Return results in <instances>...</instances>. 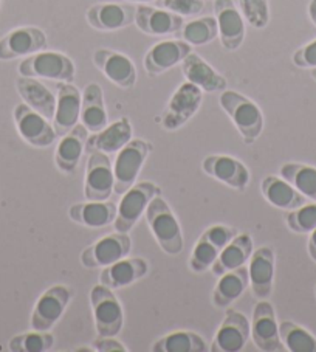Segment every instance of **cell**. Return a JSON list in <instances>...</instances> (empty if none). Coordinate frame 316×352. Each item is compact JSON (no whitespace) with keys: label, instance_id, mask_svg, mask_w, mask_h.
I'll return each instance as SVG.
<instances>
[{"label":"cell","instance_id":"cell-1","mask_svg":"<svg viewBox=\"0 0 316 352\" xmlns=\"http://www.w3.org/2000/svg\"><path fill=\"white\" fill-rule=\"evenodd\" d=\"M146 221L163 252L177 256L183 250V234L171 206L161 196H155L146 208Z\"/></svg>","mask_w":316,"mask_h":352},{"label":"cell","instance_id":"cell-2","mask_svg":"<svg viewBox=\"0 0 316 352\" xmlns=\"http://www.w3.org/2000/svg\"><path fill=\"white\" fill-rule=\"evenodd\" d=\"M218 102L247 143L258 140L264 129V115L256 102L234 90L225 89Z\"/></svg>","mask_w":316,"mask_h":352},{"label":"cell","instance_id":"cell-3","mask_svg":"<svg viewBox=\"0 0 316 352\" xmlns=\"http://www.w3.org/2000/svg\"><path fill=\"white\" fill-rule=\"evenodd\" d=\"M17 70L22 76L38 78V80L42 78L58 82H73L76 74L75 63L67 54L44 50L23 58Z\"/></svg>","mask_w":316,"mask_h":352},{"label":"cell","instance_id":"cell-4","mask_svg":"<svg viewBox=\"0 0 316 352\" xmlns=\"http://www.w3.org/2000/svg\"><path fill=\"white\" fill-rule=\"evenodd\" d=\"M152 151V144L144 140H131L126 146L118 151L117 159L113 162V192L124 194L129 188L137 184L138 174L142 171L146 159Z\"/></svg>","mask_w":316,"mask_h":352},{"label":"cell","instance_id":"cell-5","mask_svg":"<svg viewBox=\"0 0 316 352\" xmlns=\"http://www.w3.org/2000/svg\"><path fill=\"white\" fill-rule=\"evenodd\" d=\"M95 327L100 337H117L123 329L124 314L112 289L98 284L90 292Z\"/></svg>","mask_w":316,"mask_h":352},{"label":"cell","instance_id":"cell-6","mask_svg":"<svg viewBox=\"0 0 316 352\" xmlns=\"http://www.w3.org/2000/svg\"><path fill=\"white\" fill-rule=\"evenodd\" d=\"M161 190L152 182H139L129 188L118 205L117 217H115V230L120 233H129L135 223L142 219L150 200L160 196Z\"/></svg>","mask_w":316,"mask_h":352},{"label":"cell","instance_id":"cell-7","mask_svg":"<svg viewBox=\"0 0 316 352\" xmlns=\"http://www.w3.org/2000/svg\"><path fill=\"white\" fill-rule=\"evenodd\" d=\"M73 298V290L64 284L47 289L34 305L30 324L33 331L50 332L58 323Z\"/></svg>","mask_w":316,"mask_h":352},{"label":"cell","instance_id":"cell-8","mask_svg":"<svg viewBox=\"0 0 316 352\" xmlns=\"http://www.w3.org/2000/svg\"><path fill=\"white\" fill-rule=\"evenodd\" d=\"M203 101V90L191 82L180 84L175 90L161 118L166 131H177L199 112Z\"/></svg>","mask_w":316,"mask_h":352},{"label":"cell","instance_id":"cell-9","mask_svg":"<svg viewBox=\"0 0 316 352\" xmlns=\"http://www.w3.org/2000/svg\"><path fill=\"white\" fill-rule=\"evenodd\" d=\"M13 117L17 132L30 146L47 148L53 144L58 137L53 124H50V120H47L39 112L33 111L25 102H19L14 107Z\"/></svg>","mask_w":316,"mask_h":352},{"label":"cell","instance_id":"cell-10","mask_svg":"<svg viewBox=\"0 0 316 352\" xmlns=\"http://www.w3.org/2000/svg\"><path fill=\"white\" fill-rule=\"evenodd\" d=\"M132 241L127 233H112L95 241L81 253V264L87 269H102L131 253Z\"/></svg>","mask_w":316,"mask_h":352},{"label":"cell","instance_id":"cell-11","mask_svg":"<svg viewBox=\"0 0 316 352\" xmlns=\"http://www.w3.org/2000/svg\"><path fill=\"white\" fill-rule=\"evenodd\" d=\"M251 336V323L244 314L228 309L223 323L218 327L210 346L212 352H239L244 351Z\"/></svg>","mask_w":316,"mask_h":352},{"label":"cell","instance_id":"cell-12","mask_svg":"<svg viewBox=\"0 0 316 352\" xmlns=\"http://www.w3.org/2000/svg\"><path fill=\"white\" fill-rule=\"evenodd\" d=\"M47 34L38 27H21L11 30L0 39V60L27 58L44 50Z\"/></svg>","mask_w":316,"mask_h":352},{"label":"cell","instance_id":"cell-13","mask_svg":"<svg viewBox=\"0 0 316 352\" xmlns=\"http://www.w3.org/2000/svg\"><path fill=\"white\" fill-rule=\"evenodd\" d=\"M251 337L258 349L264 352H281L285 346L279 336L276 312L271 302L260 301L253 311Z\"/></svg>","mask_w":316,"mask_h":352},{"label":"cell","instance_id":"cell-14","mask_svg":"<svg viewBox=\"0 0 316 352\" xmlns=\"http://www.w3.org/2000/svg\"><path fill=\"white\" fill-rule=\"evenodd\" d=\"M113 165L104 153H90L86 169L84 196L87 200L102 202L113 192Z\"/></svg>","mask_w":316,"mask_h":352},{"label":"cell","instance_id":"cell-15","mask_svg":"<svg viewBox=\"0 0 316 352\" xmlns=\"http://www.w3.org/2000/svg\"><path fill=\"white\" fill-rule=\"evenodd\" d=\"M93 64L109 81L120 89H131L137 82V69L131 58L109 48H100L93 53Z\"/></svg>","mask_w":316,"mask_h":352},{"label":"cell","instance_id":"cell-16","mask_svg":"<svg viewBox=\"0 0 316 352\" xmlns=\"http://www.w3.org/2000/svg\"><path fill=\"white\" fill-rule=\"evenodd\" d=\"M214 13L222 47L236 52L245 39V19L233 0H214Z\"/></svg>","mask_w":316,"mask_h":352},{"label":"cell","instance_id":"cell-17","mask_svg":"<svg viewBox=\"0 0 316 352\" xmlns=\"http://www.w3.org/2000/svg\"><path fill=\"white\" fill-rule=\"evenodd\" d=\"M192 52V45L183 39L161 41L152 45L144 56V69L150 76H158L172 67L183 63V59Z\"/></svg>","mask_w":316,"mask_h":352},{"label":"cell","instance_id":"cell-18","mask_svg":"<svg viewBox=\"0 0 316 352\" xmlns=\"http://www.w3.org/2000/svg\"><path fill=\"white\" fill-rule=\"evenodd\" d=\"M82 95L73 82H59L53 127L58 137L65 135L78 124L81 117Z\"/></svg>","mask_w":316,"mask_h":352},{"label":"cell","instance_id":"cell-19","mask_svg":"<svg viewBox=\"0 0 316 352\" xmlns=\"http://www.w3.org/2000/svg\"><path fill=\"white\" fill-rule=\"evenodd\" d=\"M137 7L127 3H95L87 10V23L100 32H115L135 22Z\"/></svg>","mask_w":316,"mask_h":352},{"label":"cell","instance_id":"cell-20","mask_svg":"<svg viewBox=\"0 0 316 352\" xmlns=\"http://www.w3.org/2000/svg\"><path fill=\"white\" fill-rule=\"evenodd\" d=\"M139 32L149 36L175 34L183 27V16H179L169 10L149 7L139 3L135 11V22Z\"/></svg>","mask_w":316,"mask_h":352},{"label":"cell","instance_id":"cell-21","mask_svg":"<svg viewBox=\"0 0 316 352\" xmlns=\"http://www.w3.org/2000/svg\"><path fill=\"white\" fill-rule=\"evenodd\" d=\"M202 168L211 177L221 180L222 184L234 190L242 191L250 184V171L234 157L210 155L203 160Z\"/></svg>","mask_w":316,"mask_h":352},{"label":"cell","instance_id":"cell-22","mask_svg":"<svg viewBox=\"0 0 316 352\" xmlns=\"http://www.w3.org/2000/svg\"><path fill=\"white\" fill-rule=\"evenodd\" d=\"M132 124L129 118H120L104 129L87 137L86 153H104L107 155L118 153L132 140Z\"/></svg>","mask_w":316,"mask_h":352},{"label":"cell","instance_id":"cell-23","mask_svg":"<svg viewBox=\"0 0 316 352\" xmlns=\"http://www.w3.org/2000/svg\"><path fill=\"white\" fill-rule=\"evenodd\" d=\"M181 74L188 82L194 84L203 92H223L227 89V78L216 72L200 54L191 52L181 63Z\"/></svg>","mask_w":316,"mask_h":352},{"label":"cell","instance_id":"cell-24","mask_svg":"<svg viewBox=\"0 0 316 352\" xmlns=\"http://www.w3.org/2000/svg\"><path fill=\"white\" fill-rule=\"evenodd\" d=\"M250 286L256 298H267L273 292L275 281V252L270 247H260L251 253L248 267Z\"/></svg>","mask_w":316,"mask_h":352},{"label":"cell","instance_id":"cell-25","mask_svg":"<svg viewBox=\"0 0 316 352\" xmlns=\"http://www.w3.org/2000/svg\"><path fill=\"white\" fill-rule=\"evenodd\" d=\"M149 265L143 258H123L107 267H102L100 283L109 289H121L131 286L138 279L148 275Z\"/></svg>","mask_w":316,"mask_h":352},{"label":"cell","instance_id":"cell-26","mask_svg":"<svg viewBox=\"0 0 316 352\" xmlns=\"http://www.w3.org/2000/svg\"><path fill=\"white\" fill-rule=\"evenodd\" d=\"M86 126L82 123L76 124L70 132L63 135L58 144L56 151H54V163L64 174H73L78 168L81 157L86 151V142H87Z\"/></svg>","mask_w":316,"mask_h":352},{"label":"cell","instance_id":"cell-27","mask_svg":"<svg viewBox=\"0 0 316 352\" xmlns=\"http://www.w3.org/2000/svg\"><path fill=\"white\" fill-rule=\"evenodd\" d=\"M16 89L27 106L44 115L47 120H53L54 109H56V96L38 78L21 75L16 80Z\"/></svg>","mask_w":316,"mask_h":352},{"label":"cell","instance_id":"cell-28","mask_svg":"<svg viewBox=\"0 0 316 352\" xmlns=\"http://www.w3.org/2000/svg\"><path fill=\"white\" fill-rule=\"evenodd\" d=\"M118 206L113 202H96V200H89L86 204H76L70 206L69 216L71 221H75L79 226L89 228H101L109 223L115 222L117 217Z\"/></svg>","mask_w":316,"mask_h":352},{"label":"cell","instance_id":"cell-29","mask_svg":"<svg viewBox=\"0 0 316 352\" xmlns=\"http://www.w3.org/2000/svg\"><path fill=\"white\" fill-rule=\"evenodd\" d=\"M253 253V239L250 234H236L233 241H229L227 245L218 253L216 263L212 264V273L216 276H221L229 270H236L239 267H244L251 258Z\"/></svg>","mask_w":316,"mask_h":352},{"label":"cell","instance_id":"cell-30","mask_svg":"<svg viewBox=\"0 0 316 352\" xmlns=\"http://www.w3.org/2000/svg\"><path fill=\"white\" fill-rule=\"evenodd\" d=\"M81 123L90 133H96L107 126V111L104 104V92L100 84L90 82L84 89L81 102Z\"/></svg>","mask_w":316,"mask_h":352},{"label":"cell","instance_id":"cell-31","mask_svg":"<svg viewBox=\"0 0 316 352\" xmlns=\"http://www.w3.org/2000/svg\"><path fill=\"white\" fill-rule=\"evenodd\" d=\"M260 191H262V196L267 202L279 210L291 211L297 206L307 204V199L301 192H297L287 180L276 177V175L265 177L260 184Z\"/></svg>","mask_w":316,"mask_h":352},{"label":"cell","instance_id":"cell-32","mask_svg":"<svg viewBox=\"0 0 316 352\" xmlns=\"http://www.w3.org/2000/svg\"><path fill=\"white\" fill-rule=\"evenodd\" d=\"M218 278L221 279L212 292V305L216 307H228L233 305L250 286V276H248V269L245 265L223 273Z\"/></svg>","mask_w":316,"mask_h":352},{"label":"cell","instance_id":"cell-33","mask_svg":"<svg viewBox=\"0 0 316 352\" xmlns=\"http://www.w3.org/2000/svg\"><path fill=\"white\" fill-rule=\"evenodd\" d=\"M284 180L301 192L304 197L316 202V168L302 163H285L279 169Z\"/></svg>","mask_w":316,"mask_h":352},{"label":"cell","instance_id":"cell-34","mask_svg":"<svg viewBox=\"0 0 316 352\" xmlns=\"http://www.w3.org/2000/svg\"><path fill=\"white\" fill-rule=\"evenodd\" d=\"M154 352H205L208 344L196 332L175 331L157 340L152 346Z\"/></svg>","mask_w":316,"mask_h":352},{"label":"cell","instance_id":"cell-35","mask_svg":"<svg viewBox=\"0 0 316 352\" xmlns=\"http://www.w3.org/2000/svg\"><path fill=\"white\" fill-rule=\"evenodd\" d=\"M180 39H183L190 45H206L218 36V27L216 17L205 16L200 19H194L183 23L177 33Z\"/></svg>","mask_w":316,"mask_h":352},{"label":"cell","instance_id":"cell-36","mask_svg":"<svg viewBox=\"0 0 316 352\" xmlns=\"http://www.w3.org/2000/svg\"><path fill=\"white\" fill-rule=\"evenodd\" d=\"M279 336L285 349L291 352H316V338L300 324L282 321L279 324Z\"/></svg>","mask_w":316,"mask_h":352},{"label":"cell","instance_id":"cell-37","mask_svg":"<svg viewBox=\"0 0 316 352\" xmlns=\"http://www.w3.org/2000/svg\"><path fill=\"white\" fill-rule=\"evenodd\" d=\"M54 344V337L50 332H25L10 340L8 348L13 352H45Z\"/></svg>","mask_w":316,"mask_h":352},{"label":"cell","instance_id":"cell-38","mask_svg":"<svg viewBox=\"0 0 316 352\" xmlns=\"http://www.w3.org/2000/svg\"><path fill=\"white\" fill-rule=\"evenodd\" d=\"M285 221H287V227L293 233H312L316 228V202L304 204L301 206H297V208L289 211Z\"/></svg>","mask_w":316,"mask_h":352},{"label":"cell","instance_id":"cell-39","mask_svg":"<svg viewBox=\"0 0 316 352\" xmlns=\"http://www.w3.org/2000/svg\"><path fill=\"white\" fill-rule=\"evenodd\" d=\"M221 252H222L221 248L216 247L208 239H205L203 236H200L199 242L191 253V259H190L191 270L196 273L206 272L210 267H212V264L216 263V259Z\"/></svg>","mask_w":316,"mask_h":352},{"label":"cell","instance_id":"cell-40","mask_svg":"<svg viewBox=\"0 0 316 352\" xmlns=\"http://www.w3.org/2000/svg\"><path fill=\"white\" fill-rule=\"evenodd\" d=\"M239 10L244 19L251 27L262 30L270 22V5L269 0H237Z\"/></svg>","mask_w":316,"mask_h":352},{"label":"cell","instance_id":"cell-41","mask_svg":"<svg viewBox=\"0 0 316 352\" xmlns=\"http://www.w3.org/2000/svg\"><path fill=\"white\" fill-rule=\"evenodd\" d=\"M165 10L172 11L179 16H196L202 13L205 0H157Z\"/></svg>","mask_w":316,"mask_h":352},{"label":"cell","instance_id":"cell-42","mask_svg":"<svg viewBox=\"0 0 316 352\" xmlns=\"http://www.w3.org/2000/svg\"><path fill=\"white\" fill-rule=\"evenodd\" d=\"M236 234H237L236 230L231 227H227V226H212L202 233L205 239L212 242V244L221 248V250L228 244L229 241H233Z\"/></svg>","mask_w":316,"mask_h":352},{"label":"cell","instance_id":"cell-43","mask_svg":"<svg viewBox=\"0 0 316 352\" xmlns=\"http://www.w3.org/2000/svg\"><path fill=\"white\" fill-rule=\"evenodd\" d=\"M291 60L300 69H316V39L297 48Z\"/></svg>","mask_w":316,"mask_h":352},{"label":"cell","instance_id":"cell-44","mask_svg":"<svg viewBox=\"0 0 316 352\" xmlns=\"http://www.w3.org/2000/svg\"><path fill=\"white\" fill-rule=\"evenodd\" d=\"M93 349L100 352H107V351H127L123 343L113 340V337H100L93 342Z\"/></svg>","mask_w":316,"mask_h":352},{"label":"cell","instance_id":"cell-45","mask_svg":"<svg viewBox=\"0 0 316 352\" xmlns=\"http://www.w3.org/2000/svg\"><path fill=\"white\" fill-rule=\"evenodd\" d=\"M307 250L310 258H312L315 263H316V228L313 230L312 233H310V238H308V244H307Z\"/></svg>","mask_w":316,"mask_h":352},{"label":"cell","instance_id":"cell-46","mask_svg":"<svg viewBox=\"0 0 316 352\" xmlns=\"http://www.w3.org/2000/svg\"><path fill=\"white\" fill-rule=\"evenodd\" d=\"M308 16L310 21H312L316 25V0H310L308 3Z\"/></svg>","mask_w":316,"mask_h":352},{"label":"cell","instance_id":"cell-47","mask_svg":"<svg viewBox=\"0 0 316 352\" xmlns=\"http://www.w3.org/2000/svg\"><path fill=\"white\" fill-rule=\"evenodd\" d=\"M129 2H137V3H149V2H157V0H129Z\"/></svg>","mask_w":316,"mask_h":352},{"label":"cell","instance_id":"cell-48","mask_svg":"<svg viewBox=\"0 0 316 352\" xmlns=\"http://www.w3.org/2000/svg\"><path fill=\"white\" fill-rule=\"evenodd\" d=\"M310 75H312V78L316 81V69H312V72H310Z\"/></svg>","mask_w":316,"mask_h":352},{"label":"cell","instance_id":"cell-49","mask_svg":"<svg viewBox=\"0 0 316 352\" xmlns=\"http://www.w3.org/2000/svg\"><path fill=\"white\" fill-rule=\"evenodd\" d=\"M315 295H316V287H315Z\"/></svg>","mask_w":316,"mask_h":352},{"label":"cell","instance_id":"cell-50","mask_svg":"<svg viewBox=\"0 0 316 352\" xmlns=\"http://www.w3.org/2000/svg\"><path fill=\"white\" fill-rule=\"evenodd\" d=\"M0 3H2V0H0Z\"/></svg>","mask_w":316,"mask_h":352}]
</instances>
